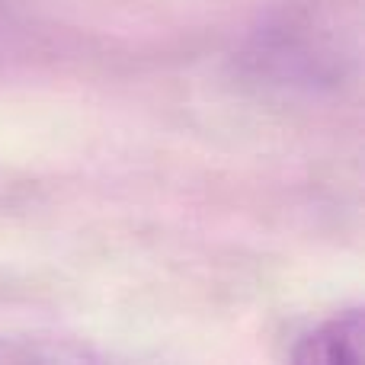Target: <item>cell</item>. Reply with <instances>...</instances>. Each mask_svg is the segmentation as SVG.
<instances>
[{
  "label": "cell",
  "mask_w": 365,
  "mask_h": 365,
  "mask_svg": "<svg viewBox=\"0 0 365 365\" xmlns=\"http://www.w3.org/2000/svg\"><path fill=\"white\" fill-rule=\"evenodd\" d=\"M0 365H106L103 353L77 336H0Z\"/></svg>",
  "instance_id": "cell-3"
},
{
  "label": "cell",
  "mask_w": 365,
  "mask_h": 365,
  "mask_svg": "<svg viewBox=\"0 0 365 365\" xmlns=\"http://www.w3.org/2000/svg\"><path fill=\"white\" fill-rule=\"evenodd\" d=\"M13 4V0H0V10H4V6H10Z\"/></svg>",
  "instance_id": "cell-4"
},
{
  "label": "cell",
  "mask_w": 365,
  "mask_h": 365,
  "mask_svg": "<svg viewBox=\"0 0 365 365\" xmlns=\"http://www.w3.org/2000/svg\"><path fill=\"white\" fill-rule=\"evenodd\" d=\"M321 26L311 16H285L279 23H272L269 29H263L253 38L250 58L266 77L285 83V81H330V61L334 51L324 45Z\"/></svg>",
  "instance_id": "cell-1"
},
{
  "label": "cell",
  "mask_w": 365,
  "mask_h": 365,
  "mask_svg": "<svg viewBox=\"0 0 365 365\" xmlns=\"http://www.w3.org/2000/svg\"><path fill=\"white\" fill-rule=\"evenodd\" d=\"M362 308L336 311L295 343L289 365H362Z\"/></svg>",
  "instance_id": "cell-2"
}]
</instances>
